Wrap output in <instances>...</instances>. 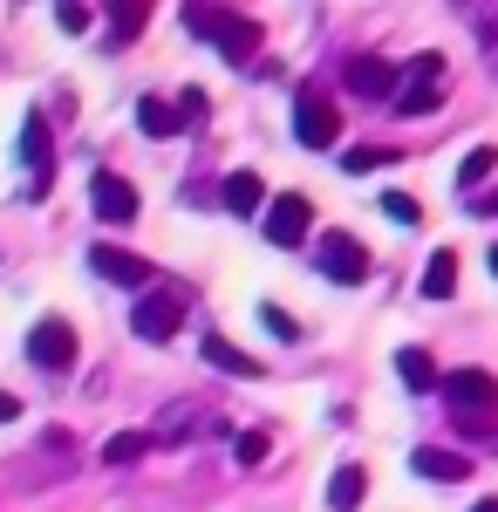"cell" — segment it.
I'll list each match as a JSON object with an SVG mask.
<instances>
[{
	"mask_svg": "<svg viewBox=\"0 0 498 512\" xmlns=\"http://www.w3.org/2000/svg\"><path fill=\"white\" fill-rule=\"evenodd\" d=\"M437 396H444L458 437H492L498 431V376L492 369H451V376L437 383Z\"/></svg>",
	"mask_w": 498,
	"mask_h": 512,
	"instance_id": "obj_1",
	"label": "cell"
},
{
	"mask_svg": "<svg viewBox=\"0 0 498 512\" xmlns=\"http://www.w3.org/2000/svg\"><path fill=\"white\" fill-rule=\"evenodd\" d=\"M185 28L205 35L226 62L260 69V21H253V14H232V7H185Z\"/></svg>",
	"mask_w": 498,
	"mask_h": 512,
	"instance_id": "obj_2",
	"label": "cell"
},
{
	"mask_svg": "<svg viewBox=\"0 0 498 512\" xmlns=\"http://www.w3.org/2000/svg\"><path fill=\"white\" fill-rule=\"evenodd\" d=\"M294 137H301L307 151L342 144V117H335V103H328L321 82H301V96H294Z\"/></svg>",
	"mask_w": 498,
	"mask_h": 512,
	"instance_id": "obj_3",
	"label": "cell"
},
{
	"mask_svg": "<svg viewBox=\"0 0 498 512\" xmlns=\"http://www.w3.org/2000/svg\"><path fill=\"white\" fill-rule=\"evenodd\" d=\"M314 267L335 280V287H362V280H369V246L355 233H335V226H328V233L314 239Z\"/></svg>",
	"mask_w": 498,
	"mask_h": 512,
	"instance_id": "obj_4",
	"label": "cell"
},
{
	"mask_svg": "<svg viewBox=\"0 0 498 512\" xmlns=\"http://www.w3.org/2000/svg\"><path fill=\"white\" fill-rule=\"evenodd\" d=\"M437 96H444V55H410L403 89H396V117H430Z\"/></svg>",
	"mask_w": 498,
	"mask_h": 512,
	"instance_id": "obj_5",
	"label": "cell"
},
{
	"mask_svg": "<svg viewBox=\"0 0 498 512\" xmlns=\"http://www.w3.org/2000/svg\"><path fill=\"white\" fill-rule=\"evenodd\" d=\"M89 274L110 280V287H130V294H151L157 267L144 260V253H130V246H110V239H96V246H89Z\"/></svg>",
	"mask_w": 498,
	"mask_h": 512,
	"instance_id": "obj_6",
	"label": "cell"
},
{
	"mask_svg": "<svg viewBox=\"0 0 498 512\" xmlns=\"http://www.w3.org/2000/svg\"><path fill=\"white\" fill-rule=\"evenodd\" d=\"M178 321H185V294H178V287H151V294H137V308H130V328H137L144 342H171Z\"/></svg>",
	"mask_w": 498,
	"mask_h": 512,
	"instance_id": "obj_7",
	"label": "cell"
},
{
	"mask_svg": "<svg viewBox=\"0 0 498 512\" xmlns=\"http://www.w3.org/2000/svg\"><path fill=\"white\" fill-rule=\"evenodd\" d=\"M342 89L369 96V103H396L403 69H396V62H383V55H348V62H342Z\"/></svg>",
	"mask_w": 498,
	"mask_h": 512,
	"instance_id": "obj_8",
	"label": "cell"
},
{
	"mask_svg": "<svg viewBox=\"0 0 498 512\" xmlns=\"http://www.w3.org/2000/svg\"><path fill=\"white\" fill-rule=\"evenodd\" d=\"M28 362H35V369H55V376L76 369V328H69V321H35V328H28Z\"/></svg>",
	"mask_w": 498,
	"mask_h": 512,
	"instance_id": "obj_9",
	"label": "cell"
},
{
	"mask_svg": "<svg viewBox=\"0 0 498 512\" xmlns=\"http://www.w3.org/2000/svg\"><path fill=\"white\" fill-rule=\"evenodd\" d=\"M307 226H314V205H307L301 192H280L267 205V239H273V246H301Z\"/></svg>",
	"mask_w": 498,
	"mask_h": 512,
	"instance_id": "obj_10",
	"label": "cell"
},
{
	"mask_svg": "<svg viewBox=\"0 0 498 512\" xmlns=\"http://www.w3.org/2000/svg\"><path fill=\"white\" fill-rule=\"evenodd\" d=\"M89 205H96L110 226H130V219H137V192H130L123 171H96V178H89Z\"/></svg>",
	"mask_w": 498,
	"mask_h": 512,
	"instance_id": "obj_11",
	"label": "cell"
},
{
	"mask_svg": "<svg viewBox=\"0 0 498 512\" xmlns=\"http://www.w3.org/2000/svg\"><path fill=\"white\" fill-rule=\"evenodd\" d=\"M219 198H226L232 219H253V212H267V185H260V171H232Z\"/></svg>",
	"mask_w": 498,
	"mask_h": 512,
	"instance_id": "obj_12",
	"label": "cell"
},
{
	"mask_svg": "<svg viewBox=\"0 0 498 512\" xmlns=\"http://www.w3.org/2000/svg\"><path fill=\"white\" fill-rule=\"evenodd\" d=\"M396 376H403V390L410 396H437V362H430V349H396Z\"/></svg>",
	"mask_w": 498,
	"mask_h": 512,
	"instance_id": "obj_13",
	"label": "cell"
},
{
	"mask_svg": "<svg viewBox=\"0 0 498 512\" xmlns=\"http://www.w3.org/2000/svg\"><path fill=\"white\" fill-rule=\"evenodd\" d=\"M21 164L35 171V185H28V192H41V185H48V117H41V110L21 123Z\"/></svg>",
	"mask_w": 498,
	"mask_h": 512,
	"instance_id": "obj_14",
	"label": "cell"
},
{
	"mask_svg": "<svg viewBox=\"0 0 498 512\" xmlns=\"http://www.w3.org/2000/svg\"><path fill=\"white\" fill-rule=\"evenodd\" d=\"M451 294H458V253L437 246V253L423 260V301H451Z\"/></svg>",
	"mask_w": 498,
	"mask_h": 512,
	"instance_id": "obj_15",
	"label": "cell"
},
{
	"mask_svg": "<svg viewBox=\"0 0 498 512\" xmlns=\"http://www.w3.org/2000/svg\"><path fill=\"white\" fill-rule=\"evenodd\" d=\"M362 492H369V472L362 465H335V478H328V512H355Z\"/></svg>",
	"mask_w": 498,
	"mask_h": 512,
	"instance_id": "obj_16",
	"label": "cell"
},
{
	"mask_svg": "<svg viewBox=\"0 0 498 512\" xmlns=\"http://www.w3.org/2000/svg\"><path fill=\"white\" fill-rule=\"evenodd\" d=\"M137 130H144V137H178V130H185V117H178V103L144 96V103H137Z\"/></svg>",
	"mask_w": 498,
	"mask_h": 512,
	"instance_id": "obj_17",
	"label": "cell"
},
{
	"mask_svg": "<svg viewBox=\"0 0 498 512\" xmlns=\"http://www.w3.org/2000/svg\"><path fill=\"white\" fill-rule=\"evenodd\" d=\"M410 465H417L423 478H444V485H458V478H471V458H458V451H430V444H423V451L410 458Z\"/></svg>",
	"mask_w": 498,
	"mask_h": 512,
	"instance_id": "obj_18",
	"label": "cell"
},
{
	"mask_svg": "<svg viewBox=\"0 0 498 512\" xmlns=\"http://www.w3.org/2000/svg\"><path fill=\"white\" fill-rule=\"evenodd\" d=\"M205 362H212V369H226V376H260V362H253L246 349H232L226 335H205Z\"/></svg>",
	"mask_w": 498,
	"mask_h": 512,
	"instance_id": "obj_19",
	"label": "cell"
},
{
	"mask_svg": "<svg viewBox=\"0 0 498 512\" xmlns=\"http://www.w3.org/2000/svg\"><path fill=\"white\" fill-rule=\"evenodd\" d=\"M492 171H498V151H492V144H478V151L458 164V192H464V198H478V185H485Z\"/></svg>",
	"mask_w": 498,
	"mask_h": 512,
	"instance_id": "obj_20",
	"label": "cell"
},
{
	"mask_svg": "<svg viewBox=\"0 0 498 512\" xmlns=\"http://www.w3.org/2000/svg\"><path fill=\"white\" fill-rule=\"evenodd\" d=\"M144 21H151V7H144V0L116 7V14H110V48H123V41H137V35H144Z\"/></svg>",
	"mask_w": 498,
	"mask_h": 512,
	"instance_id": "obj_21",
	"label": "cell"
},
{
	"mask_svg": "<svg viewBox=\"0 0 498 512\" xmlns=\"http://www.w3.org/2000/svg\"><path fill=\"white\" fill-rule=\"evenodd\" d=\"M151 451V431H116L110 444H103V465H137Z\"/></svg>",
	"mask_w": 498,
	"mask_h": 512,
	"instance_id": "obj_22",
	"label": "cell"
},
{
	"mask_svg": "<svg viewBox=\"0 0 498 512\" xmlns=\"http://www.w3.org/2000/svg\"><path fill=\"white\" fill-rule=\"evenodd\" d=\"M198 424V403H171L164 417H157V431H151V444H178V437Z\"/></svg>",
	"mask_w": 498,
	"mask_h": 512,
	"instance_id": "obj_23",
	"label": "cell"
},
{
	"mask_svg": "<svg viewBox=\"0 0 498 512\" xmlns=\"http://www.w3.org/2000/svg\"><path fill=\"white\" fill-rule=\"evenodd\" d=\"M260 328H267L273 342H301V321L287 315V308H273V301H267V308H260Z\"/></svg>",
	"mask_w": 498,
	"mask_h": 512,
	"instance_id": "obj_24",
	"label": "cell"
},
{
	"mask_svg": "<svg viewBox=\"0 0 498 512\" xmlns=\"http://www.w3.org/2000/svg\"><path fill=\"white\" fill-rule=\"evenodd\" d=\"M267 451H273L267 431H239V444H232V458H239V465H267Z\"/></svg>",
	"mask_w": 498,
	"mask_h": 512,
	"instance_id": "obj_25",
	"label": "cell"
},
{
	"mask_svg": "<svg viewBox=\"0 0 498 512\" xmlns=\"http://www.w3.org/2000/svg\"><path fill=\"white\" fill-rule=\"evenodd\" d=\"M383 212L396 219V226H417V198L410 192H383Z\"/></svg>",
	"mask_w": 498,
	"mask_h": 512,
	"instance_id": "obj_26",
	"label": "cell"
},
{
	"mask_svg": "<svg viewBox=\"0 0 498 512\" xmlns=\"http://www.w3.org/2000/svg\"><path fill=\"white\" fill-rule=\"evenodd\" d=\"M348 171H376V164H389V151H376V144H355V151H342Z\"/></svg>",
	"mask_w": 498,
	"mask_h": 512,
	"instance_id": "obj_27",
	"label": "cell"
},
{
	"mask_svg": "<svg viewBox=\"0 0 498 512\" xmlns=\"http://www.w3.org/2000/svg\"><path fill=\"white\" fill-rule=\"evenodd\" d=\"M178 117H185V130L205 123V89H185V96H178Z\"/></svg>",
	"mask_w": 498,
	"mask_h": 512,
	"instance_id": "obj_28",
	"label": "cell"
},
{
	"mask_svg": "<svg viewBox=\"0 0 498 512\" xmlns=\"http://www.w3.org/2000/svg\"><path fill=\"white\" fill-rule=\"evenodd\" d=\"M55 21H62L69 35H82V28H89V7H55Z\"/></svg>",
	"mask_w": 498,
	"mask_h": 512,
	"instance_id": "obj_29",
	"label": "cell"
},
{
	"mask_svg": "<svg viewBox=\"0 0 498 512\" xmlns=\"http://www.w3.org/2000/svg\"><path fill=\"white\" fill-rule=\"evenodd\" d=\"M14 417H21V403H14V396H0V424H14Z\"/></svg>",
	"mask_w": 498,
	"mask_h": 512,
	"instance_id": "obj_30",
	"label": "cell"
},
{
	"mask_svg": "<svg viewBox=\"0 0 498 512\" xmlns=\"http://www.w3.org/2000/svg\"><path fill=\"white\" fill-rule=\"evenodd\" d=\"M471 512H498V499H485V506H471Z\"/></svg>",
	"mask_w": 498,
	"mask_h": 512,
	"instance_id": "obj_31",
	"label": "cell"
},
{
	"mask_svg": "<svg viewBox=\"0 0 498 512\" xmlns=\"http://www.w3.org/2000/svg\"><path fill=\"white\" fill-rule=\"evenodd\" d=\"M485 260H492V274H498V246H492V253H485Z\"/></svg>",
	"mask_w": 498,
	"mask_h": 512,
	"instance_id": "obj_32",
	"label": "cell"
}]
</instances>
